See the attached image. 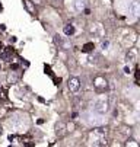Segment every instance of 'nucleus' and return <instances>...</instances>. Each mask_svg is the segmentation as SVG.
I'll list each match as a JSON object with an SVG mask.
<instances>
[{"label":"nucleus","instance_id":"f257e3e1","mask_svg":"<svg viewBox=\"0 0 140 147\" xmlns=\"http://www.w3.org/2000/svg\"><path fill=\"white\" fill-rule=\"evenodd\" d=\"M108 109H110V102H108V99H107L105 96L98 98V99L93 102V111H95L96 114L104 115V114L108 112Z\"/></svg>","mask_w":140,"mask_h":147},{"label":"nucleus","instance_id":"f03ea898","mask_svg":"<svg viewBox=\"0 0 140 147\" xmlns=\"http://www.w3.org/2000/svg\"><path fill=\"white\" fill-rule=\"evenodd\" d=\"M107 86H108V85H107V80H105L104 77L98 76V77H95V79H93V89H95L98 93L105 92Z\"/></svg>","mask_w":140,"mask_h":147},{"label":"nucleus","instance_id":"7ed1b4c3","mask_svg":"<svg viewBox=\"0 0 140 147\" xmlns=\"http://www.w3.org/2000/svg\"><path fill=\"white\" fill-rule=\"evenodd\" d=\"M89 32H91V35H92V36H96V38H102V36L105 35V29H104L102 24H99V22L92 24V26H91Z\"/></svg>","mask_w":140,"mask_h":147},{"label":"nucleus","instance_id":"20e7f679","mask_svg":"<svg viewBox=\"0 0 140 147\" xmlns=\"http://www.w3.org/2000/svg\"><path fill=\"white\" fill-rule=\"evenodd\" d=\"M67 88L72 93L79 92V89H80V80H79V77H70L67 82Z\"/></svg>","mask_w":140,"mask_h":147},{"label":"nucleus","instance_id":"39448f33","mask_svg":"<svg viewBox=\"0 0 140 147\" xmlns=\"http://www.w3.org/2000/svg\"><path fill=\"white\" fill-rule=\"evenodd\" d=\"M129 12H130L131 16H134V18H137V16L140 15V3L137 2V0H133V2L130 3V6H129Z\"/></svg>","mask_w":140,"mask_h":147},{"label":"nucleus","instance_id":"423d86ee","mask_svg":"<svg viewBox=\"0 0 140 147\" xmlns=\"http://www.w3.org/2000/svg\"><path fill=\"white\" fill-rule=\"evenodd\" d=\"M54 42L58 45V48H64V50H67V48H69V42H67V41H64V39H63V36H60L58 34H57V35H54Z\"/></svg>","mask_w":140,"mask_h":147},{"label":"nucleus","instance_id":"0eeeda50","mask_svg":"<svg viewBox=\"0 0 140 147\" xmlns=\"http://www.w3.org/2000/svg\"><path fill=\"white\" fill-rule=\"evenodd\" d=\"M73 9L76 10V12H83L85 9H86V0H74L73 2Z\"/></svg>","mask_w":140,"mask_h":147},{"label":"nucleus","instance_id":"6e6552de","mask_svg":"<svg viewBox=\"0 0 140 147\" xmlns=\"http://www.w3.org/2000/svg\"><path fill=\"white\" fill-rule=\"evenodd\" d=\"M137 60V48H129L127 54H126V61L127 63H133Z\"/></svg>","mask_w":140,"mask_h":147},{"label":"nucleus","instance_id":"1a4fd4ad","mask_svg":"<svg viewBox=\"0 0 140 147\" xmlns=\"http://www.w3.org/2000/svg\"><path fill=\"white\" fill-rule=\"evenodd\" d=\"M24 6H25V9H26L28 13L35 15V6H34V3L31 2V0H24Z\"/></svg>","mask_w":140,"mask_h":147},{"label":"nucleus","instance_id":"9d476101","mask_svg":"<svg viewBox=\"0 0 140 147\" xmlns=\"http://www.w3.org/2000/svg\"><path fill=\"white\" fill-rule=\"evenodd\" d=\"M64 130H66V125H64L63 122H58V124L55 125V134H57V136L62 137V136L64 134Z\"/></svg>","mask_w":140,"mask_h":147},{"label":"nucleus","instance_id":"9b49d317","mask_svg":"<svg viewBox=\"0 0 140 147\" xmlns=\"http://www.w3.org/2000/svg\"><path fill=\"white\" fill-rule=\"evenodd\" d=\"M73 34H74V26L70 25V24L66 25V26H64V35H66V36H70V35H73Z\"/></svg>","mask_w":140,"mask_h":147},{"label":"nucleus","instance_id":"f8f14e48","mask_svg":"<svg viewBox=\"0 0 140 147\" xmlns=\"http://www.w3.org/2000/svg\"><path fill=\"white\" fill-rule=\"evenodd\" d=\"M108 47H110V41H108V39H104L102 42H101V48H102L104 51H107Z\"/></svg>","mask_w":140,"mask_h":147},{"label":"nucleus","instance_id":"ddd939ff","mask_svg":"<svg viewBox=\"0 0 140 147\" xmlns=\"http://www.w3.org/2000/svg\"><path fill=\"white\" fill-rule=\"evenodd\" d=\"M92 48H93V44H92V42H88V44L83 47V51H85V53H89V51H92Z\"/></svg>","mask_w":140,"mask_h":147},{"label":"nucleus","instance_id":"4468645a","mask_svg":"<svg viewBox=\"0 0 140 147\" xmlns=\"http://www.w3.org/2000/svg\"><path fill=\"white\" fill-rule=\"evenodd\" d=\"M16 80H18V77H16V76H13V77H12V74L9 76V82H10V83H12V82H16Z\"/></svg>","mask_w":140,"mask_h":147},{"label":"nucleus","instance_id":"2eb2a0df","mask_svg":"<svg viewBox=\"0 0 140 147\" xmlns=\"http://www.w3.org/2000/svg\"><path fill=\"white\" fill-rule=\"evenodd\" d=\"M2 134H3V127L0 125V136H2Z\"/></svg>","mask_w":140,"mask_h":147},{"label":"nucleus","instance_id":"dca6fc26","mask_svg":"<svg viewBox=\"0 0 140 147\" xmlns=\"http://www.w3.org/2000/svg\"><path fill=\"white\" fill-rule=\"evenodd\" d=\"M0 69H2V66H0Z\"/></svg>","mask_w":140,"mask_h":147}]
</instances>
